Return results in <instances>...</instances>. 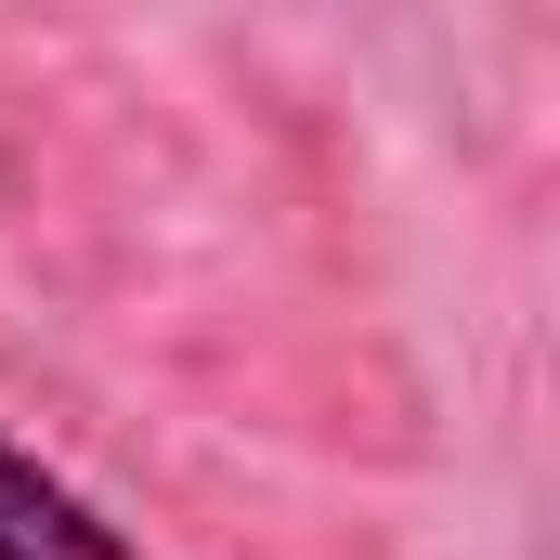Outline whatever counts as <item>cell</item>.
Segmentation results:
<instances>
[{"mask_svg": "<svg viewBox=\"0 0 560 560\" xmlns=\"http://www.w3.org/2000/svg\"><path fill=\"white\" fill-rule=\"evenodd\" d=\"M0 560H143V548H118L26 443H0Z\"/></svg>", "mask_w": 560, "mask_h": 560, "instance_id": "6da1fadb", "label": "cell"}]
</instances>
